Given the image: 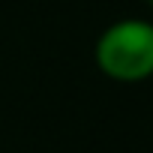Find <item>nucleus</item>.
Wrapping results in <instances>:
<instances>
[{
  "instance_id": "1",
  "label": "nucleus",
  "mask_w": 153,
  "mask_h": 153,
  "mask_svg": "<svg viewBox=\"0 0 153 153\" xmlns=\"http://www.w3.org/2000/svg\"><path fill=\"white\" fill-rule=\"evenodd\" d=\"M96 66L105 78L120 84H138L153 78V21L120 18L108 24L93 48Z\"/></svg>"
},
{
  "instance_id": "2",
  "label": "nucleus",
  "mask_w": 153,
  "mask_h": 153,
  "mask_svg": "<svg viewBox=\"0 0 153 153\" xmlns=\"http://www.w3.org/2000/svg\"><path fill=\"white\" fill-rule=\"evenodd\" d=\"M147 3H150V6H153V0H147Z\"/></svg>"
}]
</instances>
